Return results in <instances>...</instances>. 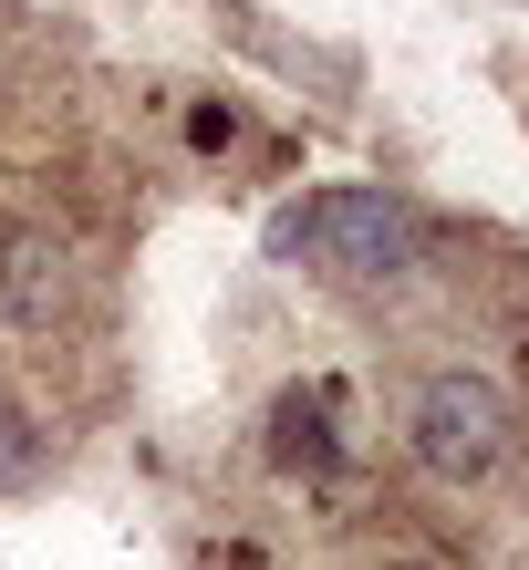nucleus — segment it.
I'll use <instances>...</instances> for the list:
<instances>
[{
  "label": "nucleus",
  "instance_id": "nucleus-2",
  "mask_svg": "<svg viewBox=\"0 0 529 570\" xmlns=\"http://www.w3.org/2000/svg\"><path fill=\"white\" fill-rule=\"evenodd\" d=\"M405 435H415V456L437 466V478H457V488H478V478H499L509 466V446H519V405L488 374H425L415 384V415H405Z\"/></svg>",
  "mask_w": 529,
  "mask_h": 570
},
{
  "label": "nucleus",
  "instance_id": "nucleus-1",
  "mask_svg": "<svg viewBox=\"0 0 529 570\" xmlns=\"http://www.w3.org/2000/svg\"><path fill=\"white\" fill-rule=\"evenodd\" d=\"M415 208L394 187H322L312 208H291L281 228H271V249H312L333 281H394L415 259Z\"/></svg>",
  "mask_w": 529,
  "mask_h": 570
},
{
  "label": "nucleus",
  "instance_id": "nucleus-6",
  "mask_svg": "<svg viewBox=\"0 0 529 570\" xmlns=\"http://www.w3.org/2000/svg\"><path fill=\"white\" fill-rule=\"evenodd\" d=\"M187 136H197V146H228V136H239V115H228V105H197Z\"/></svg>",
  "mask_w": 529,
  "mask_h": 570
},
{
  "label": "nucleus",
  "instance_id": "nucleus-5",
  "mask_svg": "<svg viewBox=\"0 0 529 570\" xmlns=\"http://www.w3.org/2000/svg\"><path fill=\"white\" fill-rule=\"evenodd\" d=\"M42 478H52V425L0 394V498H21V488H42Z\"/></svg>",
  "mask_w": 529,
  "mask_h": 570
},
{
  "label": "nucleus",
  "instance_id": "nucleus-4",
  "mask_svg": "<svg viewBox=\"0 0 529 570\" xmlns=\"http://www.w3.org/2000/svg\"><path fill=\"white\" fill-rule=\"evenodd\" d=\"M271 466H291V478H333L343 466V435H333L322 394H281L271 405Z\"/></svg>",
  "mask_w": 529,
  "mask_h": 570
},
{
  "label": "nucleus",
  "instance_id": "nucleus-3",
  "mask_svg": "<svg viewBox=\"0 0 529 570\" xmlns=\"http://www.w3.org/2000/svg\"><path fill=\"white\" fill-rule=\"evenodd\" d=\"M62 301H74V249L52 228H0V312L42 332Z\"/></svg>",
  "mask_w": 529,
  "mask_h": 570
}]
</instances>
